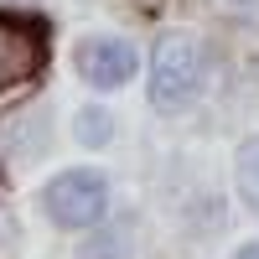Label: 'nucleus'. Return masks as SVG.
Wrapping results in <instances>:
<instances>
[{"label": "nucleus", "instance_id": "nucleus-2", "mask_svg": "<svg viewBox=\"0 0 259 259\" xmlns=\"http://www.w3.org/2000/svg\"><path fill=\"white\" fill-rule=\"evenodd\" d=\"M47 218L62 223V228H89L104 218V202H109V192L94 171H62V177L47 187Z\"/></svg>", "mask_w": 259, "mask_h": 259}, {"label": "nucleus", "instance_id": "nucleus-1", "mask_svg": "<svg viewBox=\"0 0 259 259\" xmlns=\"http://www.w3.org/2000/svg\"><path fill=\"white\" fill-rule=\"evenodd\" d=\"M202 73H207V52L197 36H187V31L161 36L156 57H150V99H156V109H187L202 89Z\"/></svg>", "mask_w": 259, "mask_h": 259}, {"label": "nucleus", "instance_id": "nucleus-4", "mask_svg": "<svg viewBox=\"0 0 259 259\" xmlns=\"http://www.w3.org/2000/svg\"><path fill=\"white\" fill-rule=\"evenodd\" d=\"M78 73L89 78V83H99V89H114V83H124L130 73H135V47H130V41H114V36L83 41Z\"/></svg>", "mask_w": 259, "mask_h": 259}, {"label": "nucleus", "instance_id": "nucleus-6", "mask_svg": "<svg viewBox=\"0 0 259 259\" xmlns=\"http://www.w3.org/2000/svg\"><path fill=\"white\" fill-rule=\"evenodd\" d=\"M78 140L83 145H104V140H109V114H104V109H83L78 114Z\"/></svg>", "mask_w": 259, "mask_h": 259}, {"label": "nucleus", "instance_id": "nucleus-7", "mask_svg": "<svg viewBox=\"0 0 259 259\" xmlns=\"http://www.w3.org/2000/svg\"><path fill=\"white\" fill-rule=\"evenodd\" d=\"M228 21H244V26H259V0H212Z\"/></svg>", "mask_w": 259, "mask_h": 259}, {"label": "nucleus", "instance_id": "nucleus-5", "mask_svg": "<svg viewBox=\"0 0 259 259\" xmlns=\"http://www.w3.org/2000/svg\"><path fill=\"white\" fill-rule=\"evenodd\" d=\"M239 192L259 207V140H249L239 150Z\"/></svg>", "mask_w": 259, "mask_h": 259}, {"label": "nucleus", "instance_id": "nucleus-8", "mask_svg": "<svg viewBox=\"0 0 259 259\" xmlns=\"http://www.w3.org/2000/svg\"><path fill=\"white\" fill-rule=\"evenodd\" d=\"M233 259H259V244H249V249H239Z\"/></svg>", "mask_w": 259, "mask_h": 259}, {"label": "nucleus", "instance_id": "nucleus-3", "mask_svg": "<svg viewBox=\"0 0 259 259\" xmlns=\"http://www.w3.org/2000/svg\"><path fill=\"white\" fill-rule=\"evenodd\" d=\"M47 47H41V31L26 21H0V89L6 83H26L41 73Z\"/></svg>", "mask_w": 259, "mask_h": 259}]
</instances>
